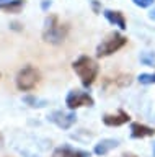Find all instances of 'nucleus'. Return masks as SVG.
Instances as JSON below:
<instances>
[{
    "label": "nucleus",
    "mask_w": 155,
    "mask_h": 157,
    "mask_svg": "<svg viewBox=\"0 0 155 157\" xmlns=\"http://www.w3.org/2000/svg\"><path fill=\"white\" fill-rule=\"evenodd\" d=\"M72 69L80 77V82L83 87H90L98 75V64L88 56H80L77 61H74Z\"/></svg>",
    "instance_id": "1"
},
{
    "label": "nucleus",
    "mask_w": 155,
    "mask_h": 157,
    "mask_svg": "<svg viewBox=\"0 0 155 157\" xmlns=\"http://www.w3.org/2000/svg\"><path fill=\"white\" fill-rule=\"evenodd\" d=\"M69 26L59 23V18L56 15H49L44 21V29H42V38L46 43L51 44H61L67 38Z\"/></svg>",
    "instance_id": "2"
},
{
    "label": "nucleus",
    "mask_w": 155,
    "mask_h": 157,
    "mask_svg": "<svg viewBox=\"0 0 155 157\" xmlns=\"http://www.w3.org/2000/svg\"><path fill=\"white\" fill-rule=\"evenodd\" d=\"M127 43V38H124L121 33H109L103 41L98 44L96 48V57H106V56H111L113 52L119 51L121 48L126 46Z\"/></svg>",
    "instance_id": "3"
},
{
    "label": "nucleus",
    "mask_w": 155,
    "mask_h": 157,
    "mask_svg": "<svg viewBox=\"0 0 155 157\" xmlns=\"http://www.w3.org/2000/svg\"><path fill=\"white\" fill-rule=\"evenodd\" d=\"M39 78H41V75H39V71H38L36 67L25 66L18 71L17 87H18V90H21V92H30L38 85Z\"/></svg>",
    "instance_id": "4"
},
{
    "label": "nucleus",
    "mask_w": 155,
    "mask_h": 157,
    "mask_svg": "<svg viewBox=\"0 0 155 157\" xmlns=\"http://www.w3.org/2000/svg\"><path fill=\"white\" fill-rule=\"evenodd\" d=\"M93 97L87 92H82V90H70L65 97V105L70 108L72 111L77 110V108H82V106H93Z\"/></svg>",
    "instance_id": "5"
},
{
    "label": "nucleus",
    "mask_w": 155,
    "mask_h": 157,
    "mask_svg": "<svg viewBox=\"0 0 155 157\" xmlns=\"http://www.w3.org/2000/svg\"><path fill=\"white\" fill-rule=\"evenodd\" d=\"M131 83H132V77H131L129 74H119V75H116V77L105 78L101 88H103L106 93H113V92L121 90V88L129 87Z\"/></svg>",
    "instance_id": "6"
},
{
    "label": "nucleus",
    "mask_w": 155,
    "mask_h": 157,
    "mask_svg": "<svg viewBox=\"0 0 155 157\" xmlns=\"http://www.w3.org/2000/svg\"><path fill=\"white\" fill-rule=\"evenodd\" d=\"M47 120H49L51 123H54L57 128H61V129H70L77 121V115L74 111L65 113V111L57 110V111H52L51 115L47 116Z\"/></svg>",
    "instance_id": "7"
},
{
    "label": "nucleus",
    "mask_w": 155,
    "mask_h": 157,
    "mask_svg": "<svg viewBox=\"0 0 155 157\" xmlns=\"http://www.w3.org/2000/svg\"><path fill=\"white\" fill-rule=\"evenodd\" d=\"M131 116L124 110H118V113H106L103 116V123L106 126H123L126 123H129Z\"/></svg>",
    "instance_id": "8"
},
{
    "label": "nucleus",
    "mask_w": 155,
    "mask_h": 157,
    "mask_svg": "<svg viewBox=\"0 0 155 157\" xmlns=\"http://www.w3.org/2000/svg\"><path fill=\"white\" fill-rule=\"evenodd\" d=\"M155 136V128L145 126L142 123H132L131 124V137L134 139H144V137Z\"/></svg>",
    "instance_id": "9"
},
{
    "label": "nucleus",
    "mask_w": 155,
    "mask_h": 157,
    "mask_svg": "<svg viewBox=\"0 0 155 157\" xmlns=\"http://www.w3.org/2000/svg\"><path fill=\"white\" fill-rule=\"evenodd\" d=\"M52 157H90V152L74 149L70 146H61L52 152Z\"/></svg>",
    "instance_id": "10"
},
{
    "label": "nucleus",
    "mask_w": 155,
    "mask_h": 157,
    "mask_svg": "<svg viewBox=\"0 0 155 157\" xmlns=\"http://www.w3.org/2000/svg\"><path fill=\"white\" fill-rule=\"evenodd\" d=\"M105 18L108 20V21L111 25H114V26H118L119 29H126L127 26H126V18L124 15L118 12V10H105Z\"/></svg>",
    "instance_id": "11"
},
{
    "label": "nucleus",
    "mask_w": 155,
    "mask_h": 157,
    "mask_svg": "<svg viewBox=\"0 0 155 157\" xmlns=\"http://www.w3.org/2000/svg\"><path fill=\"white\" fill-rule=\"evenodd\" d=\"M118 146H119V141L118 139H101L98 144L95 146L93 152H95L96 155H106L109 151L116 149Z\"/></svg>",
    "instance_id": "12"
},
{
    "label": "nucleus",
    "mask_w": 155,
    "mask_h": 157,
    "mask_svg": "<svg viewBox=\"0 0 155 157\" xmlns=\"http://www.w3.org/2000/svg\"><path fill=\"white\" fill-rule=\"evenodd\" d=\"M25 0H10V2H3L0 3V10L7 13H20L23 7H25Z\"/></svg>",
    "instance_id": "13"
},
{
    "label": "nucleus",
    "mask_w": 155,
    "mask_h": 157,
    "mask_svg": "<svg viewBox=\"0 0 155 157\" xmlns=\"http://www.w3.org/2000/svg\"><path fill=\"white\" fill-rule=\"evenodd\" d=\"M23 101L26 105H30L31 108H42L47 105V100H42V98H38V97H33V95H28L23 98Z\"/></svg>",
    "instance_id": "14"
},
{
    "label": "nucleus",
    "mask_w": 155,
    "mask_h": 157,
    "mask_svg": "<svg viewBox=\"0 0 155 157\" xmlns=\"http://www.w3.org/2000/svg\"><path fill=\"white\" fill-rule=\"evenodd\" d=\"M140 62L144 64V66H150V67H153L155 66V52H142L140 54Z\"/></svg>",
    "instance_id": "15"
},
{
    "label": "nucleus",
    "mask_w": 155,
    "mask_h": 157,
    "mask_svg": "<svg viewBox=\"0 0 155 157\" xmlns=\"http://www.w3.org/2000/svg\"><path fill=\"white\" fill-rule=\"evenodd\" d=\"M139 82L144 83V85L155 83V74H140V75H139Z\"/></svg>",
    "instance_id": "16"
},
{
    "label": "nucleus",
    "mask_w": 155,
    "mask_h": 157,
    "mask_svg": "<svg viewBox=\"0 0 155 157\" xmlns=\"http://www.w3.org/2000/svg\"><path fill=\"white\" fill-rule=\"evenodd\" d=\"M132 2H134V5H137L140 8H147L150 5H153L155 0H132Z\"/></svg>",
    "instance_id": "17"
},
{
    "label": "nucleus",
    "mask_w": 155,
    "mask_h": 157,
    "mask_svg": "<svg viewBox=\"0 0 155 157\" xmlns=\"http://www.w3.org/2000/svg\"><path fill=\"white\" fill-rule=\"evenodd\" d=\"M20 152H21L23 157H39L38 154H33V152H30V151H20Z\"/></svg>",
    "instance_id": "18"
},
{
    "label": "nucleus",
    "mask_w": 155,
    "mask_h": 157,
    "mask_svg": "<svg viewBox=\"0 0 155 157\" xmlns=\"http://www.w3.org/2000/svg\"><path fill=\"white\" fill-rule=\"evenodd\" d=\"M51 5H52V2H51V0H44V2L41 3V8H42V10H47V8L51 7Z\"/></svg>",
    "instance_id": "19"
},
{
    "label": "nucleus",
    "mask_w": 155,
    "mask_h": 157,
    "mask_svg": "<svg viewBox=\"0 0 155 157\" xmlns=\"http://www.w3.org/2000/svg\"><path fill=\"white\" fill-rule=\"evenodd\" d=\"M91 7H93L95 13H98V12H100V3L96 2V0H93V2H91Z\"/></svg>",
    "instance_id": "20"
},
{
    "label": "nucleus",
    "mask_w": 155,
    "mask_h": 157,
    "mask_svg": "<svg viewBox=\"0 0 155 157\" xmlns=\"http://www.w3.org/2000/svg\"><path fill=\"white\" fill-rule=\"evenodd\" d=\"M119 157H137L135 154H131V152H127V154H123V155H119Z\"/></svg>",
    "instance_id": "21"
},
{
    "label": "nucleus",
    "mask_w": 155,
    "mask_h": 157,
    "mask_svg": "<svg viewBox=\"0 0 155 157\" xmlns=\"http://www.w3.org/2000/svg\"><path fill=\"white\" fill-rule=\"evenodd\" d=\"M149 17H150V20H155V8L152 10V12H150V15H149Z\"/></svg>",
    "instance_id": "22"
},
{
    "label": "nucleus",
    "mask_w": 155,
    "mask_h": 157,
    "mask_svg": "<svg viewBox=\"0 0 155 157\" xmlns=\"http://www.w3.org/2000/svg\"><path fill=\"white\" fill-rule=\"evenodd\" d=\"M2 147H3V136L0 134V149H2Z\"/></svg>",
    "instance_id": "23"
},
{
    "label": "nucleus",
    "mask_w": 155,
    "mask_h": 157,
    "mask_svg": "<svg viewBox=\"0 0 155 157\" xmlns=\"http://www.w3.org/2000/svg\"><path fill=\"white\" fill-rule=\"evenodd\" d=\"M153 157H155V146H153Z\"/></svg>",
    "instance_id": "24"
},
{
    "label": "nucleus",
    "mask_w": 155,
    "mask_h": 157,
    "mask_svg": "<svg viewBox=\"0 0 155 157\" xmlns=\"http://www.w3.org/2000/svg\"><path fill=\"white\" fill-rule=\"evenodd\" d=\"M0 2H3V0H0Z\"/></svg>",
    "instance_id": "25"
}]
</instances>
